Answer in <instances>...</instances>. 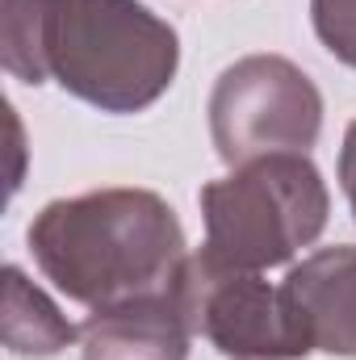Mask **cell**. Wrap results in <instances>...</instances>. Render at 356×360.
Wrapping results in <instances>:
<instances>
[{"label": "cell", "mask_w": 356, "mask_h": 360, "mask_svg": "<svg viewBox=\"0 0 356 360\" xmlns=\"http://www.w3.org/2000/svg\"><path fill=\"white\" fill-rule=\"evenodd\" d=\"M51 80L101 113H143L172 89L177 30L139 0H55Z\"/></svg>", "instance_id": "7a4b0ae2"}, {"label": "cell", "mask_w": 356, "mask_h": 360, "mask_svg": "<svg viewBox=\"0 0 356 360\" xmlns=\"http://www.w3.org/2000/svg\"><path fill=\"white\" fill-rule=\"evenodd\" d=\"M30 252L42 276L89 310L172 293L189 264L177 210L151 188H96L34 214Z\"/></svg>", "instance_id": "6da1fadb"}, {"label": "cell", "mask_w": 356, "mask_h": 360, "mask_svg": "<svg viewBox=\"0 0 356 360\" xmlns=\"http://www.w3.org/2000/svg\"><path fill=\"white\" fill-rule=\"evenodd\" d=\"M205 113L214 151L231 168L265 155H310L323 134V92L281 55L231 63L210 92Z\"/></svg>", "instance_id": "277c9868"}, {"label": "cell", "mask_w": 356, "mask_h": 360, "mask_svg": "<svg viewBox=\"0 0 356 360\" xmlns=\"http://www.w3.org/2000/svg\"><path fill=\"white\" fill-rule=\"evenodd\" d=\"M340 188H344L356 218V122L344 130V147H340Z\"/></svg>", "instance_id": "8fae6325"}, {"label": "cell", "mask_w": 356, "mask_h": 360, "mask_svg": "<svg viewBox=\"0 0 356 360\" xmlns=\"http://www.w3.org/2000/svg\"><path fill=\"white\" fill-rule=\"evenodd\" d=\"M314 352L356 356V248H323L285 276Z\"/></svg>", "instance_id": "52a82bcc"}, {"label": "cell", "mask_w": 356, "mask_h": 360, "mask_svg": "<svg viewBox=\"0 0 356 360\" xmlns=\"http://www.w3.org/2000/svg\"><path fill=\"white\" fill-rule=\"evenodd\" d=\"M310 21L319 42L340 63L356 68V0H310Z\"/></svg>", "instance_id": "30bf717a"}, {"label": "cell", "mask_w": 356, "mask_h": 360, "mask_svg": "<svg viewBox=\"0 0 356 360\" xmlns=\"http://www.w3.org/2000/svg\"><path fill=\"white\" fill-rule=\"evenodd\" d=\"M55 0H0V63L21 84H46V42H51Z\"/></svg>", "instance_id": "9c48e42d"}, {"label": "cell", "mask_w": 356, "mask_h": 360, "mask_svg": "<svg viewBox=\"0 0 356 360\" xmlns=\"http://www.w3.org/2000/svg\"><path fill=\"white\" fill-rule=\"evenodd\" d=\"M177 293L193 335H205L222 356L306 360L314 352L285 285H268L260 272L218 269L201 256H189Z\"/></svg>", "instance_id": "5b68a950"}, {"label": "cell", "mask_w": 356, "mask_h": 360, "mask_svg": "<svg viewBox=\"0 0 356 360\" xmlns=\"http://www.w3.org/2000/svg\"><path fill=\"white\" fill-rule=\"evenodd\" d=\"M189 340L193 327L177 289L92 310L80 327L84 360H189Z\"/></svg>", "instance_id": "8992f818"}, {"label": "cell", "mask_w": 356, "mask_h": 360, "mask_svg": "<svg viewBox=\"0 0 356 360\" xmlns=\"http://www.w3.org/2000/svg\"><path fill=\"white\" fill-rule=\"evenodd\" d=\"M331 193L310 155H265L201 188L205 248L218 269L265 272L289 264L327 231Z\"/></svg>", "instance_id": "3957f363"}, {"label": "cell", "mask_w": 356, "mask_h": 360, "mask_svg": "<svg viewBox=\"0 0 356 360\" xmlns=\"http://www.w3.org/2000/svg\"><path fill=\"white\" fill-rule=\"evenodd\" d=\"M80 331L59 314V306L25 281L17 264L4 269V348L13 356H55Z\"/></svg>", "instance_id": "ba28073f"}]
</instances>
